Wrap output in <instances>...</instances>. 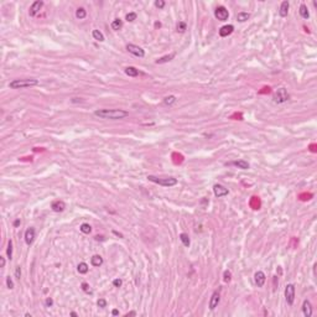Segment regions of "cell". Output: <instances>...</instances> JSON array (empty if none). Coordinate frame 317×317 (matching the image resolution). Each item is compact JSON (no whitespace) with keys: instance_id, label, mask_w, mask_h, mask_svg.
Listing matches in <instances>:
<instances>
[{"instance_id":"obj_1","label":"cell","mask_w":317,"mask_h":317,"mask_svg":"<svg viewBox=\"0 0 317 317\" xmlns=\"http://www.w3.org/2000/svg\"><path fill=\"white\" fill-rule=\"evenodd\" d=\"M94 115L102 119H110V120H118L124 119L129 115V113L123 109H98L94 111Z\"/></svg>"},{"instance_id":"obj_2","label":"cell","mask_w":317,"mask_h":317,"mask_svg":"<svg viewBox=\"0 0 317 317\" xmlns=\"http://www.w3.org/2000/svg\"><path fill=\"white\" fill-rule=\"evenodd\" d=\"M39 84V81L35 78H30V79H14L9 83V87L11 89H24V88H30V87H35Z\"/></svg>"},{"instance_id":"obj_3","label":"cell","mask_w":317,"mask_h":317,"mask_svg":"<svg viewBox=\"0 0 317 317\" xmlns=\"http://www.w3.org/2000/svg\"><path fill=\"white\" fill-rule=\"evenodd\" d=\"M147 180H149V181H151V182H155V184H157V185L164 186V187H171V186L177 185V180H176L175 177L159 179V177H156V176L149 175V176H147Z\"/></svg>"},{"instance_id":"obj_4","label":"cell","mask_w":317,"mask_h":317,"mask_svg":"<svg viewBox=\"0 0 317 317\" xmlns=\"http://www.w3.org/2000/svg\"><path fill=\"white\" fill-rule=\"evenodd\" d=\"M273 99H274V102H275V103L281 104V103H285V102H287L289 99H290V95H289L287 90L285 88H279L276 92L274 93Z\"/></svg>"},{"instance_id":"obj_5","label":"cell","mask_w":317,"mask_h":317,"mask_svg":"<svg viewBox=\"0 0 317 317\" xmlns=\"http://www.w3.org/2000/svg\"><path fill=\"white\" fill-rule=\"evenodd\" d=\"M285 297H286V302L289 305H292L295 301V285L294 284H287L286 289H285Z\"/></svg>"},{"instance_id":"obj_6","label":"cell","mask_w":317,"mask_h":317,"mask_svg":"<svg viewBox=\"0 0 317 317\" xmlns=\"http://www.w3.org/2000/svg\"><path fill=\"white\" fill-rule=\"evenodd\" d=\"M214 16L219 20V21H227L229 17V12L224 6H218L214 10Z\"/></svg>"},{"instance_id":"obj_7","label":"cell","mask_w":317,"mask_h":317,"mask_svg":"<svg viewBox=\"0 0 317 317\" xmlns=\"http://www.w3.org/2000/svg\"><path fill=\"white\" fill-rule=\"evenodd\" d=\"M126 50H128L131 55L136 56V57H144L145 56V51L143 50V48L136 46V45H134V44H128L126 45Z\"/></svg>"},{"instance_id":"obj_8","label":"cell","mask_w":317,"mask_h":317,"mask_svg":"<svg viewBox=\"0 0 317 317\" xmlns=\"http://www.w3.org/2000/svg\"><path fill=\"white\" fill-rule=\"evenodd\" d=\"M213 192H214V196H216V197H218V198H219V197H224V196H227V195L229 193L228 188H225L224 186H222V185H218V184L213 186Z\"/></svg>"},{"instance_id":"obj_9","label":"cell","mask_w":317,"mask_h":317,"mask_svg":"<svg viewBox=\"0 0 317 317\" xmlns=\"http://www.w3.org/2000/svg\"><path fill=\"white\" fill-rule=\"evenodd\" d=\"M42 6H44V1H41V0H37V1L32 3L31 8H30V10H29L30 16H35V15H36V14H37V12L41 10V8H42Z\"/></svg>"},{"instance_id":"obj_10","label":"cell","mask_w":317,"mask_h":317,"mask_svg":"<svg viewBox=\"0 0 317 317\" xmlns=\"http://www.w3.org/2000/svg\"><path fill=\"white\" fill-rule=\"evenodd\" d=\"M254 279H255V284L258 285V287H263L266 281V276L263 271H257L254 275Z\"/></svg>"},{"instance_id":"obj_11","label":"cell","mask_w":317,"mask_h":317,"mask_svg":"<svg viewBox=\"0 0 317 317\" xmlns=\"http://www.w3.org/2000/svg\"><path fill=\"white\" fill-rule=\"evenodd\" d=\"M219 301H221V296H219V294H218L217 291L212 294V296H211V300H209V310H213L218 306V304H219Z\"/></svg>"},{"instance_id":"obj_12","label":"cell","mask_w":317,"mask_h":317,"mask_svg":"<svg viewBox=\"0 0 317 317\" xmlns=\"http://www.w3.org/2000/svg\"><path fill=\"white\" fill-rule=\"evenodd\" d=\"M234 31V26L233 25H224L219 29V36L221 37H227Z\"/></svg>"},{"instance_id":"obj_13","label":"cell","mask_w":317,"mask_h":317,"mask_svg":"<svg viewBox=\"0 0 317 317\" xmlns=\"http://www.w3.org/2000/svg\"><path fill=\"white\" fill-rule=\"evenodd\" d=\"M302 312H304L305 317H311L312 316V305L308 300H305L302 304Z\"/></svg>"},{"instance_id":"obj_14","label":"cell","mask_w":317,"mask_h":317,"mask_svg":"<svg viewBox=\"0 0 317 317\" xmlns=\"http://www.w3.org/2000/svg\"><path fill=\"white\" fill-rule=\"evenodd\" d=\"M34 239H35V229L34 228L26 229V232H25V242H26V244L31 245L34 243Z\"/></svg>"},{"instance_id":"obj_15","label":"cell","mask_w":317,"mask_h":317,"mask_svg":"<svg viewBox=\"0 0 317 317\" xmlns=\"http://www.w3.org/2000/svg\"><path fill=\"white\" fill-rule=\"evenodd\" d=\"M51 208L55 212H63V211L66 209V203L63 201H55V202H52Z\"/></svg>"},{"instance_id":"obj_16","label":"cell","mask_w":317,"mask_h":317,"mask_svg":"<svg viewBox=\"0 0 317 317\" xmlns=\"http://www.w3.org/2000/svg\"><path fill=\"white\" fill-rule=\"evenodd\" d=\"M289 1H283L280 5V9H279V15L281 17H285L287 16V14H289Z\"/></svg>"},{"instance_id":"obj_17","label":"cell","mask_w":317,"mask_h":317,"mask_svg":"<svg viewBox=\"0 0 317 317\" xmlns=\"http://www.w3.org/2000/svg\"><path fill=\"white\" fill-rule=\"evenodd\" d=\"M90 264H92L93 266H97V267L101 266L103 264V258L101 255L95 254V255H93L92 258H90Z\"/></svg>"},{"instance_id":"obj_18","label":"cell","mask_w":317,"mask_h":317,"mask_svg":"<svg viewBox=\"0 0 317 317\" xmlns=\"http://www.w3.org/2000/svg\"><path fill=\"white\" fill-rule=\"evenodd\" d=\"M175 57V53H170V55H166L164 57H160L159 60H156V63L157 65H161V63H166V62H170L171 60H173Z\"/></svg>"},{"instance_id":"obj_19","label":"cell","mask_w":317,"mask_h":317,"mask_svg":"<svg viewBox=\"0 0 317 317\" xmlns=\"http://www.w3.org/2000/svg\"><path fill=\"white\" fill-rule=\"evenodd\" d=\"M299 12H300V15L304 17V19H308L310 17V12H308V10H307V6L305 5V4H301L300 5V10H299Z\"/></svg>"},{"instance_id":"obj_20","label":"cell","mask_w":317,"mask_h":317,"mask_svg":"<svg viewBox=\"0 0 317 317\" xmlns=\"http://www.w3.org/2000/svg\"><path fill=\"white\" fill-rule=\"evenodd\" d=\"M233 165H235L237 167H239V168H242V170H248L249 168V164L246 163V161H244V160H238V161H234L233 163Z\"/></svg>"},{"instance_id":"obj_21","label":"cell","mask_w":317,"mask_h":317,"mask_svg":"<svg viewBox=\"0 0 317 317\" xmlns=\"http://www.w3.org/2000/svg\"><path fill=\"white\" fill-rule=\"evenodd\" d=\"M125 73L128 74L129 77H136L139 74V71L135 68V67H133V66H129V67H126L125 68Z\"/></svg>"},{"instance_id":"obj_22","label":"cell","mask_w":317,"mask_h":317,"mask_svg":"<svg viewBox=\"0 0 317 317\" xmlns=\"http://www.w3.org/2000/svg\"><path fill=\"white\" fill-rule=\"evenodd\" d=\"M122 27H123V20H120V19L113 20V23H111V29H113V30L118 31V30H120Z\"/></svg>"},{"instance_id":"obj_23","label":"cell","mask_w":317,"mask_h":317,"mask_svg":"<svg viewBox=\"0 0 317 317\" xmlns=\"http://www.w3.org/2000/svg\"><path fill=\"white\" fill-rule=\"evenodd\" d=\"M92 36H93L94 40L99 41V42H103V41H104V35H103L99 30H93V31H92Z\"/></svg>"},{"instance_id":"obj_24","label":"cell","mask_w":317,"mask_h":317,"mask_svg":"<svg viewBox=\"0 0 317 317\" xmlns=\"http://www.w3.org/2000/svg\"><path fill=\"white\" fill-rule=\"evenodd\" d=\"M180 239H181L182 244H184L185 246H189V244H191L189 237H188V234H186V233H181V234H180Z\"/></svg>"},{"instance_id":"obj_25","label":"cell","mask_w":317,"mask_h":317,"mask_svg":"<svg viewBox=\"0 0 317 317\" xmlns=\"http://www.w3.org/2000/svg\"><path fill=\"white\" fill-rule=\"evenodd\" d=\"M77 270H78L79 274H87L88 270H89V267L86 263H79L78 266H77Z\"/></svg>"},{"instance_id":"obj_26","label":"cell","mask_w":317,"mask_h":317,"mask_svg":"<svg viewBox=\"0 0 317 317\" xmlns=\"http://www.w3.org/2000/svg\"><path fill=\"white\" fill-rule=\"evenodd\" d=\"M249 17H250V14L249 12H239L238 15H237V20L240 21V23H244V21H246Z\"/></svg>"},{"instance_id":"obj_27","label":"cell","mask_w":317,"mask_h":317,"mask_svg":"<svg viewBox=\"0 0 317 317\" xmlns=\"http://www.w3.org/2000/svg\"><path fill=\"white\" fill-rule=\"evenodd\" d=\"M79 229H81L82 233H84V234H89L90 232H92V227H90V225H89L88 223H83V224H81Z\"/></svg>"},{"instance_id":"obj_28","label":"cell","mask_w":317,"mask_h":317,"mask_svg":"<svg viewBox=\"0 0 317 317\" xmlns=\"http://www.w3.org/2000/svg\"><path fill=\"white\" fill-rule=\"evenodd\" d=\"M76 16H77V19H84V17L87 16V11H86V9L78 8V9H77V11H76Z\"/></svg>"},{"instance_id":"obj_29","label":"cell","mask_w":317,"mask_h":317,"mask_svg":"<svg viewBox=\"0 0 317 317\" xmlns=\"http://www.w3.org/2000/svg\"><path fill=\"white\" fill-rule=\"evenodd\" d=\"M175 102H176V97L175 95H168V97H166L165 99H164V103L166 105H172Z\"/></svg>"},{"instance_id":"obj_30","label":"cell","mask_w":317,"mask_h":317,"mask_svg":"<svg viewBox=\"0 0 317 317\" xmlns=\"http://www.w3.org/2000/svg\"><path fill=\"white\" fill-rule=\"evenodd\" d=\"M6 254H8V258L10 260L12 259V242L11 240L8 242V249H6Z\"/></svg>"},{"instance_id":"obj_31","label":"cell","mask_w":317,"mask_h":317,"mask_svg":"<svg viewBox=\"0 0 317 317\" xmlns=\"http://www.w3.org/2000/svg\"><path fill=\"white\" fill-rule=\"evenodd\" d=\"M136 14L135 12H129V14H126V16H125V20L128 21V23H131V21L134 20H136Z\"/></svg>"},{"instance_id":"obj_32","label":"cell","mask_w":317,"mask_h":317,"mask_svg":"<svg viewBox=\"0 0 317 317\" xmlns=\"http://www.w3.org/2000/svg\"><path fill=\"white\" fill-rule=\"evenodd\" d=\"M223 280H224V283H229V281L232 280V273L229 270H225L224 274H223Z\"/></svg>"},{"instance_id":"obj_33","label":"cell","mask_w":317,"mask_h":317,"mask_svg":"<svg viewBox=\"0 0 317 317\" xmlns=\"http://www.w3.org/2000/svg\"><path fill=\"white\" fill-rule=\"evenodd\" d=\"M186 27H187L186 23H184V21H180V23L177 24V31L179 32H185L186 31Z\"/></svg>"},{"instance_id":"obj_34","label":"cell","mask_w":317,"mask_h":317,"mask_svg":"<svg viewBox=\"0 0 317 317\" xmlns=\"http://www.w3.org/2000/svg\"><path fill=\"white\" fill-rule=\"evenodd\" d=\"M82 290L84 292H87V294H92V289H90V286L87 284V283H82Z\"/></svg>"},{"instance_id":"obj_35","label":"cell","mask_w":317,"mask_h":317,"mask_svg":"<svg viewBox=\"0 0 317 317\" xmlns=\"http://www.w3.org/2000/svg\"><path fill=\"white\" fill-rule=\"evenodd\" d=\"M155 6H156L157 9H164L165 1H164V0H156V1H155Z\"/></svg>"},{"instance_id":"obj_36","label":"cell","mask_w":317,"mask_h":317,"mask_svg":"<svg viewBox=\"0 0 317 317\" xmlns=\"http://www.w3.org/2000/svg\"><path fill=\"white\" fill-rule=\"evenodd\" d=\"M97 305L99 307H102V308H104V307H107V301H105L104 299H99L97 301Z\"/></svg>"},{"instance_id":"obj_37","label":"cell","mask_w":317,"mask_h":317,"mask_svg":"<svg viewBox=\"0 0 317 317\" xmlns=\"http://www.w3.org/2000/svg\"><path fill=\"white\" fill-rule=\"evenodd\" d=\"M6 285H8V287L10 289V290H12V289H14V283H12V280H11L10 276L6 278Z\"/></svg>"},{"instance_id":"obj_38","label":"cell","mask_w":317,"mask_h":317,"mask_svg":"<svg viewBox=\"0 0 317 317\" xmlns=\"http://www.w3.org/2000/svg\"><path fill=\"white\" fill-rule=\"evenodd\" d=\"M122 284H123V281L120 279H114V280H113V285H114L115 287H120Z\"/></svg>"},{"instance_id":"obj_39","label":"cell","mask_w":317,"mask_h":317,"mask_svg":"<svg viewBox=\"0 0 317 317\" xmlns=\"http://www.w3.org/2000/svg\"><path fill=\"white\" fill-rule=\"evenodd\" d=\"M15 278L17 280H20V278H21V267L20 266H16V269H15Z\"/></svg>"},{"instance_id":"obj_40","label":"cell","mask_w":317,"mask_h":317,"mask_svg":"<svg viewBox=\"0 0 317 317\" xmlns=\"http://www.w3.org/2000/svg\"><path fill=\"white\" fill-rule=\"evenodd\" d=\"M45 304H46V306H47V307H51V306L53 305V300H52L51 297H47V299H46V301H45Z\"/></svg>"},{"instance_id":"obj_41","label":"cell","mask_w":317,"mask_h":317,"mask_svg":"<svg viewBox=\"0 0 317 317\" xmlns=\"http://www.w3.org/2000/svg\"><path fill=\"white\" fill-rule=\"evenodd\" d=\"M0 266H1V267L5 266V259L3 257H0Z\"/></svg>"},{"instance_id":"obj_42","label":"cell","mask_w":317,"mask_h":317,"mask_svg":"<svg viewBox=\"0 0 317 317\" xmlns=\"http://www.w3.org/2000/svg\"><path fill=\"white\" fill-rule=\"evenodd\" d=\"M95 240H104L103 235H95Z\"/></svg>"},{"instance_id":"obj_43","label":"cell","mask_w":317,"mask_h":317,"mask_svg":"<svg viewBox=\"0 0 317 317\" xmlns=\"http://www.w3.org/2000/svg\"><path fill=\"white\" fill-rule=\"evenodd\" d=\"M111 315H113V316H118V315H119V311H118V310H113V311H111Z\"/></svg>"},{"instance_id":"obj_44","label":"cell","mask_w":317,"mask_h":317,"mask_svg":"<svg viewBox=\"0 0 317 317\" xmlns=\"http://www.w3.org/2000/svg\"><path fill=\"white\" fill-rule=\"evenodd\" d=\"M20 223H21L20 219H16L15 222H14V225H15V227H17V225H20Z\"/></svg>"},{"instance_id":"obj_45","label":"cell","mask_w":317,"mask_h":317,"mask_svg":"<svg viewBox=\"0 0 317 317\" xmlns=\"http://www.w3.org/2000/svg\"><path fill=\"white\" fill-rule=\"evenodd\" d=\"M126 316H136V312L131 311V312H129V313H126Z\"/></svg>"},{"instance_id":"obj_46","label":"cell","mask_w":317,"mask_h":317,"mask_svg":"<svg viewBox=\"0 0 317 317\" xmlns=\"http://www.w3.org/2000/svg\"><path fill=\"white\" fill-rule=\"evenodd\" d=\"M113 233H114V234H117L118 237H120V238H123V235H122L120 233H118V232H115V230H114V232H113Z\"/></svg>"},{"instance_id":"obj_47","label":"cell","mask_w":317,"mask_h":317,"mask_svg":"<svg viewBox=\"0 0 317 317\" xmlns=\"http://www.w3.org/2000/svg\"><path fill=\"white\" fill-rule=\"evenodd\" d=\"M155 26H156V27H160V26H161V24H160V23H156V24H155Z\"/></svg>"}]
</instances>
